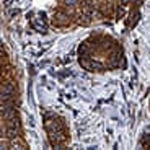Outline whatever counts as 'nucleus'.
<instances>
[{"label":"nucleus","mask_w":150,"mask_h":150,"mask_svg":"<svg viewBox=\"0 0 150 150\" xmlns=\"http://www.w3.org/2000/svg\"><path fill=\"white\" fill-rule=\"evenodd\" d=\"M77 2H79V0H64V4H65V5H75Z\"/></svg>","instance_id":"f257e3e1"}]
</instances>
